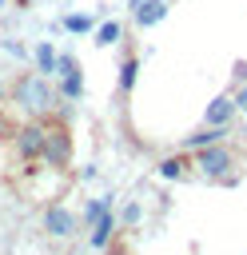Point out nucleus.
Listing matches in <instances>:
<instances>
[{
	"label": "nucleus",
	"mask_w": 247,
	"mask_h": 255,
	"mask_svg": "<svg viewBox=\"0 0 247 255\" xmlns=\"http://www.w3.org/2000/svg\"><path fill=\"white\" fill-rule=\"evenodd\" d=\"M12 100H16V108H24L28 116H44V112L56 104V92H52L48 76L24 72V76H16V84H12Z\"/></svg>",
	"instance_id": "nucleus-1"
},
{
	"label": "nucleus",
	"mask_w": 247,
	"mask_h": 255,
	"mask_svg": "<svg viewBox=\"0 0 247 255\" xmlns=\"http://www.w3.org/2000/svg\"><path fill=\"white\" fill-rule=\"evenodd\" d=\"M195 167L207 179H227L235 167V155L227 151V143H207V147H195Z\"/></svg>",
	"instance_id": "nucleus-2"
},
{
	"label": "nucleus",
	"mask_w": 247,
	"mask_h": 255,
	"mask_svg": "<svg viewBox=\"0 0 247 255\" xmlns=\"http://www.w3.org/2000/svg\"><path fill=\"white\" fill-rule=\"evenodd\" d=\"M44 159L60 171L72 163V135L64 124H44Z\"/></svg>",
	"instance_id": "nucleus-3"
},
{
	"label": "nucleus",
	"mask_w": 247,
	"mask_h": 255,
	"mask_svg": "<svg viewBox=\"0 0 247 255\" xmlns=\"http://www.w3.org/2000/svg\"><path fill=\"white\" fill-rule=\"evenodd\" d=\"M16 151H20V159H44V124L40 120H32L16 131Z\"/></svg>",
	"instance_id": "nucleus-4"
},
{
	"label": "nucleus",
	"mask_w": 247,
	"mask_h": 255,
	"mask_svg": "<svg viewBox=\"0 0 247 255\" xmlns=\"http://www.w3.org/2000/svg\"><path fill=\"white\" fill-rule=\"evenodd\" d=\"M44 231H48V239H72L76 235V215L64 203H52L44 211Z\"/></svg>",
	"instance_id": "nucleus-5"
},
{
	"label": "nucleus",
	"mask_w": 247,
	"mask_h": 255,
	"mask_svg": "<svg viewBox=\"0 0 247 255\" xmlns=\"http://www.w3.org/2000/svg\"><path fill=\"white\" fill-rule=\"evenodd\" d=\"M56 76L64 80V96H72V100H80V92H84V76H80V60L76 56H56Z\"/></svg>",
	"instance_id": "nucleus-6"
},
{
	"label": "nucleus",
	"mask_w": 247,
	"mask_h": 255,
	"mask_svg": "<svg viewBox=\"0 0 247 255\" xmlns=\"http://www.w3.org/2000/svg\"><path fill=\"white\" fill-rule=\"evenodd\" d=\"M227 128H231V124H207L203 131H191V135H183V151H195V147H207V143H223Z\"/></svg>",
	"instance_id": "nucleus-7"
},
{
	"label": "nucleus",
	"mask_w": 247,
	"mask_h": 255,
	"mask_svg": "<svg viewBox=\"0 0 247 255\" xmlns=\"http://www.w3.org/2000/svg\"><path fill=\"white\" fill-rule=\"evenodd\" d=\"M131 8H135V24L139 28H151V24H159L167 16V0H139Z\"/></svg>",
	"instance_id": "nucleus-8"
},
{
	"label": "nucleus",
	"mask_w": 247,
	"mask_h": 255,
	"mask_svg": "<svg viewBox=\"0 0 247 255\" xmlns=\"http://www.w3.org/2000/svg\"><path fill=\"white\" fill-rule=\"evenodd\" d=\"M231 116H235V96H215L211 104H207V124H231Z\"/></svg>",
	"instance_id": "nucleus-9"
},
{
	"label": "nucleus",
	"mask_w": 247,
	"mask_h": 255,
	"mask_svg": "<svg viewBox=\"0 0 247 255\" xmlns=\"http://www.w3.org/2000/svg\"><path fill=\"white\" fill-rule=\"evenodd\" d=\"M112 231H116V219H112V211H100V219L92 223V235H88V243L104 251V247L112 243Z\"/></svg>",
	"instance_id": "nucleus-10"
},
{
	"label": "nucleus",
	"mask_w": 247,
	"mask_h": 255,
	"mask_svg": "<svg viewBox=\"0 0 247 255\" xmlns=\"http://www.w3.org/2000/svg\"><path fill=\"white\" fill-rule=\"evenodd\" d=\"M135 76H139V60L127 56V60L120 64V92H131V88H135Z\"/></svg>",
	"instance_id": "nucleus-11"
},
{
	"label": "nucleus",
	"mask_w": 247,
	"mask_h": 255,
	"mask_svg": "<svg viewBox=\"0 0 247 255\" xmlns=\"http://www.w3.org/2000/svg\"><path fill=\"white\" fill-rule=\"evenodd\" d=\"M36 64H40V76H52V72H56V52H52V44H40V48H36Z\"/></svg>",
	"instance_id": "nucleus-12"
},
{
	"label": "nucleus",
	"mask_w": 247,
	"mask_h": 255,
	"mask_svg": "<svg viewBox=\"0 0 247 255\" xmlns=\"http://www.w3.org/2000/svg\"><path fill=\"white\" fill-rule=\"evenodd\" d=\"M183 167H187V163H183L179 155H171V159H159V175H163V179H183Z\"/></svg>",
	"instance_id": "nucleus-13"
},
{
	"label": "nucleus",
	"mask_w": 247,
	"mask_h": 255,
	"mask_svg": "<svg viewBox=\"0 0 247 255\" xmlns=\"http://www.w3.org/2000/svg\"><path fill=\"white\" fill-rule=\"evenodd\" d=\"M120 32H124V28H120L116 20H108V24H100V32H96V40H100V44H116V40H120Z\"/></svg>",
	"instance_id": "nucleus-14"
},
{
	"label": "nucleus",
	"mask_w": 247,
	"mask_h": 255,
	"mask_svg": "<svg viewBox=\"0 0 247 255\" xmlns=\"http://www.w3.org/2000/svg\"><path fill=\"white\" fill-rule=\"evenodd\" d=\"M64 24H68V32H92V16H84V12H76V16H68Z\"/></svg>",
	"instance_id": "nucleus-15"
},
{
	"label": "nucleus",
	"mask_w": 247,
	"mask_h": 255,
	"mask_svg": "<svg viewBox=\"0 0 247 255\" xmlns=\"http://www.w3.org/2000/svg\"><path fill=\"white\" fill-rule=\"evenodd\" d=\"M100 211H108V199H88L84 219H88V223H96V219H100Z\"/></svg>",
	"instance_id": "nucleus-16"
},
{
	"label": "nucleus",
	"mask_w": 247,
	"mask_h": 255,
	"mask_svg": "<svg viewBox=\"0 0 247 255\" xmlns=\"http://www.w3.org/2000/svg\"><path fill=\"white\" fill-rule=\"evenodd\" d=\"M235 112H247V80H243V88L235 92Z\"/></svg>",
	"instance_id": "nucleus-17"
},
{
	"label": "nucleus",
	"mask_w": 247,
	"mask_h": 255,
	"mask_svg": "<svg viewBox=\"0 0 247 255\" xmlns=\"http://www.w3.org/2000/svg\"><path fill=\"white\" fill-rule=\"evenodd\" d=\"M135 219H139V207L127 203V207H124V223H135Z\"/></svg>",
	"instance_id": "nucleus-18"
},
{
	"label": "nucleus",
	"mask_w": 247,
	"mask_h": 255,
	"mask_svg": "<svg viewBox=\"0 0 247 255\" xmlns=\"http://www.w3.org/2000/svg\"><path fill=\"white\" fill-rule=\"evenodd\" d=\"M0 104H4V80H0Z\"/></svg>",
	"instance_id": "nucleus-19"
},
{
	"label": "nucleus",
	"mask_w": 247,
	"mask_h": 255,
	"mask_svg": "<svg viewBox=\"0 0 247 255\" xmlns=\"http://www.w3.org/2000/svg\"><path fill=\"white\" fill-rule=\"evenodd\" d=\"M131 4H139V0H131Z\"/></svg>",
	"instance_id": "nucleus-20"
},
{
	"label": "nucleus",
	"mask_w": 247,
	"mask_h": 255,
	"mask_svg": "<svg viewBox=\"0 0 247 255\" xmlns=\"http://www.w3.org/2000/svg\"><path fill=\"white\" fill-rule=\"evenodd\" d=\"M0 8H4V0H0Z\"/></svg>",
	"instance_id": "nucleus-21"
}]
</instances>
